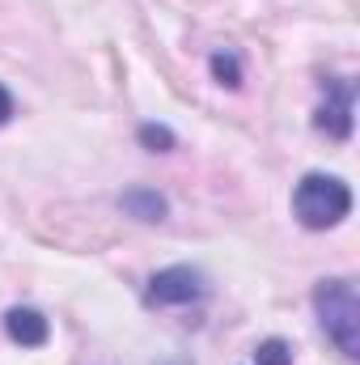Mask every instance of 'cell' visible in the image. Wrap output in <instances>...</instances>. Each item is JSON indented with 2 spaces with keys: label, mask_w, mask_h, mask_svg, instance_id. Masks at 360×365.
<instances>
[{
  "label": "cell",
  "mask_w": 360,
  "mask_h": 365,
  "mask_svg": "<svg viewBox=\"0 0 360 365\" xmlns=\"http://www.w3.org/2000/svg\"><path fill=\"white\" fill-rule=\"evenodd\" d=\"M208 68H212V81H221V86H229V90L242 86V64H238L233 51H216V56L208 60Z\"/></svg>",
  "instance_id": "obj_7"
},
{
  "label": "cell",
  "mask_w": 360,
  "mask_h": 365,
  "mask_svg": "<svg viewBox=\"0 0 360 365\" xmlns=\"http://www.w3.org/2000/svg\"><path fill=\"white\" fill-rule=\"evenodd\" d=\"M136 221H166V212H170V204H166V195L162 191H153V187H132V191H123V200H119Z\"/></svg>",
  "instance_id": "obj_6"
},
{
  "label": "cell",
  "mask_w": 360,
  "mask_h": 365,
  "mask_svg": "<svg viewBox=\"0 0 360 365\" xmlns=\"http://www.w3.org/2000/svg\"><path fill=\"white\" fill-rule=\"evenodd\" d=\"M255 361L259 365H292V344H284V340H263L259 349H255Z\"/></svg>",
  "instance_id": "obj_9"
},
{
  "label": "cell",
  "mask_w": 360,
  "mask_h": 365,
  "mask_svg": "<svg viewBox=\"0 0 360 365\" xmlns=\"http://www.w3.org/2000/svg\"><path fill=\"white\" fill-rule=\"evenodd\" d=\"M13 110H17V106H13V93L0 86V128H4L9 119H13Z\"/></svg>",
  "instance_id": "obj_10"
},
{
  "label": "cell",
  "mask_w": 360,
  "mask_h": 365,
  "mask_svg": "<svg viewBox=\"0 0 360 365\" xmlns=\"http://www.w3.org/2000/svg\"><path fill=\"white\" fill-rule=\"evenodd\" d=\"M292 212L305 230H331L352 212V191L335 175H305L292 191Z\"/></svg>",
  "instance_id": "obj_2"
},
{
  "label": "cell",
  "mask_w": 360,
  "mask_h": 365,
  "mask_svg": "<svg viewBox=\"0 0 360 365\" xmlns=\"http://www.w3.org/2000/svg\"><path fill=\"white\" fill-rule=\"evenodd\" d=\"M352 110H356V86L348 77H327L322 102L314 110V128L327 132L331 140H348L352 136Z\"/></svg>",
  "instance_id": "obj_3"
},
{
  "label": "cell",
  "mask_w": 360,
  "mask_h": 365,
  "mask_svg": "<svg viewBox=\"0 0 360 365\" xmlns=\"http://www.w3.org/2000/svg\"><path fill=\"white\" fill-rule=\"evenodd\" d=\"M4 331H9V340L21 344V349H43L47 336H51L47 319H43L34 306H13V310L4 314Z\"/></svg>",
  "instance_id": "obj_5"
},
{
  "label": "cell",
  "mask_w": 360,
  "mask_h": 365,
  "mask_svg": "<svg viewBox=\"0 0 360 365\" xmlns=\"http://www.w3.org/2000/svg\"><path fill=\"white\" fill-rule=\"evenodd\" d=\"M208 289H203V276L186 264H174V268H162V272L149 280L144 289V302L149 306H191L199 302Z\"/></svg>",
  "instance_id": "obj_4"
},
{
  "label": "cell",
  "mask_w": 360,
  "mask_h": 365,
  "mask_svg": "<svg viewBox=\"0 0 360 365\" xmlns=\"http://www.w3.org/2000/svg\"><path fill=\"white\" fill-rule=\"evenodd\" d=\"M314 314H318V327L327 331V340L348 357H360V297L356 284L335 276V280H318L314 289Z\"/></svg>",
  "instance_id": "obj_1"
},
{
  "label": "cell",
  "mask_w": 360,
  "mask_h": 365,
  "mask_svg": "<svg viewBox=\"0 0 360 365\" xmlns=\"http://www.w3.org/2000/svg\"><path fill=\"white\" fill-rule=\"evenodd\" d=\"M136 140L149 149V153H170L174 145H179V136L166 128V123H140V132H136Z\"/></svg>",
  "instance_id": "obj_8"
}]
</instances>
